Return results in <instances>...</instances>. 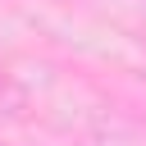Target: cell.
<instances>
[{"mask_svg":"<svg viewBox=\"0 0 146 146\" xmlns=\"http://www.w3.org/2000/svg\"><path fill=\"white\" fill-rule=\"evenodd\" d=\"M0 100H5V73H0Z\"/></svg>","mask_w":146,"mask_h":146,"instance_id":"cell-1","label":"cell"},{"mask_svg":"<svg viewBox=\"0 0 146 146\" xmlns=\"http://www.w3.org/2000/svg\"><path fill=\"white\" fill-rule=\"evenodd\" d=\"M0 146H5V141H0Z\"/></svg>","mask_w":146,"mask_h":146,"instance_id":"cell-2","label":"cell"}]
</instances>
